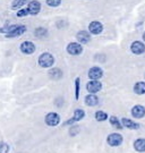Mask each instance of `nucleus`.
I'll list each match as a JSON object with an SVG mask.
<instances>
[{"label":"nucleus","instance_id":"nucleus-1","mask_svg":"<svg viewBox=\"0 0 145 153\" xmlns=\"http://www.w3.org/2000/svg\"><path fill=\"white\" fill-rule=\"evenodd\" d=\"M55 63V58L51 53L49 52H44L39 57V65L42 68H49Z\"/></svg>","mask_w":145,"mask_h":153},{"label":"nucleus","instance_id":"nucleus-2","mask_svg":"<svg viewBox=\"0 0 145 153\" xmlns=\"http://www.w3.org/2000/svg\"><path fill=\"white\" fill-rule=\"evenodd\" d=\"M67 52L71 56H78L83 52V47L81 43L77 42H71L67 45Z\"/></svg>","mask_w":145,"mask_h":153},{"label":"nucleus","instance_id":"nucleus-3","mask_svg":"<svg viewBox=\"0 0 145 153\" xmlns=\"http://www.w3.org/2000/svg\"><path fill=\"white\" fill-rule=\"evenodd\" d=\"M45 124L50 127H55L57 126L59 122H60V116L56 112H49L47 116H45V119H44Z\"/></svg>","mask_w":145,"mask_h":153},{"label":"nucleus","instance_id":"nucleus-4","mask_svg":"<svg viewBox=\"0 0 145 153\" xmlns=\"http://www.w3.org/2000/svg\"><path fill=\"white\" fill-rule=\"evenodd\" d=\"M107 142L110 146H119L122 143V136L120 134H117V133L110 134L107 137Z\"/></svg>","mask_w":145,"mask_h":153},{"label":"nucleus","instance_id":"nucleus-5","mask_svg":"<svg viewBox=\"0 0 145 153\" xmlns=\"http://www.w3.org/2000/svg\"><path fill=\"white\" fill-rule=\"evenodd\" d=\"M101 89H102V84L98 80H92V81H90L86 84V90L90 93H93V94L101 91Z\"/></svg>","mask_w":145,"mask_h":153},{"label":"nucleus","instance_id":"nucleus-6","mask_svg":"<svg viewBox=\"0 0 145 153\" xmlns=\"http://www.w3.org/2000/svg\"><path fill=\"white\" fill-rule=\"evenodd\" d=\"M85 117V112H84V110H82V109H77V110H75V112H74V117L71 118V119H69V120H67V122L63 124V126L66 125H74L76 122H80V120H82L83 118Z\"/></svg>","mask_w":145,"mask_h":153},{"label":"nucleus","instance_id":"nucleus-7","mask_svg":"<svg viewBox=\"0 0 145 153\" xmlns=\"http://www.w3.org/2000/svg\"><path fill=\"white\" fill-rule=\"evenodd\" d=\"M130 50L134 55H142L145 51V44L141 41H134L130 45Z\"/></svg>","mask_w":145,"mask_h":153},{"label":"nucleus","instance_id":"nucleus-8","mask_svg":"<svg viewBox=\"0 0 145 153\" xmlns=\"http://www.w3.org/2000/svg\"><path fill=\"white\" fill-rule=\"evenodd\" d=\"M21 51L24 55H32L35 51V45L31 41H25L21 44Z\"/></svg>","mask_w":145,"mask_h":153},{"label":"nucleus","instance_id":"nucleus-9","mask_svg":"<svg viewBox=\"0 0 145 153\" xmlns=\"http://www.w3.org/2000/svg\"><path fill=\"white\" fill-rule=\"evenodd\" d=\"M25 31H26V27L24 25H16L9 33L6 34V37H17V36H21Z\"/></svg>","mask_w":145,"mask_h":153},{"label":"nucleus","instance_id":"nucleus-10","mask_svg":"<svg viewBox=\"0 0 145 153\" xmlns=\"http://www.w3.org/2000/svg\"><path fill=\"white\" fill-rule=\"evenodd\" d=\"M103 76V70L100 67H92L88 70V78L91 80H100Z\"/></svg>","mask_w":145,"mask_h":153},{"label":"nucleus","instance_id":"nucleus-11","mask_svg":"<svg viewBox=\"0 0 145 153\" xmlns=\"http://www.w3.org/2000/svg\"><path fill=\"white\" fill-rule=\"evenodd\" d=\"M132 115L134 118H137V119H141L145 116V108L141 104H136L133 107L132 109Z\"/></svg>","mask_w":145,"mask_h":153},{"label":"nucleus","instance_id":"nucleus-12","mask_svg":"<svg viewBox=\"0 0 145 153\" xmlns=\"http://www.w3.org/2000/svg\"><path fill=\"white\" fill-rule=\"evenodd\" d=\"M88 30H90V33H91V34L96 35V34H100V33L103 31V25H102L100 22L94 21V22H91V23H90Z\"/></svg>","mask_w":145,"mask_h":153},{"label":"nucleus","instance_id":"nucleus-13","mask_svg":"<svg viewBox=\"0 0 145 153\" xmlns=\"http://www.w3.org/2000/svg\"><path fill=\"white\" fill-rule=\"evenodd\" d=\"M27 10H29V15H37L41 10V3L40 1H36V0H33L29 3V7H27Z\"/></svg>","mask_w":145,"mask_h":153},{"label":"nucleus","instance_id":"nucleus-14","mask_svg":"<svg viewBox=\"0 0 145 153\" xmlns=\"http://www.w3.org/2000/svg\"><path fill=\"white\" fill-rule=\"evenodd\" d=\"M76 39H77V41H78L80 43L85 44L87 42H90L91 35H90V33L86 32V31H80V32L76 34Z\"/></svg>","mask_w":145,"mask_h":153},{"label":"nucleus","instance_id":"nucleus-15","mask_svg":"<svg viewBox=\"0 0 145 153\" xmlns=\"http://www.w3.org/2000/svg\"><path fill=\"white\" fill-rule=\"evenodd\" d=\"M85 104L88 107H95L99 104V98L93 94V93H90L88 95L85 96Z\"/></svg>","mask_w":145,"mask_h":153},{"label":"nucleus","instance_id":"nucleus-16","mask_svg":"<svg viewBox=\"0 0 145 153\" xmlns=\"http://www.w3.org/2000/svg\"><path fill=\"white\" fill-rule=\"evenodd\" d=\"M121 122H122L124 127H126L128 129H138L140 128V125L138 124H136V122L130 120V119H127V118H122Z\"/></svg>","mask_w":145,"mask_h":153},{"label":"nucleus","instance_id":"nucleus-17","mask_svg":"<svg viewBox=\"0 0 145 153\" xmlns=\"http://www.w3.org/2000/svg\"><path fill=\"white\" fill-rule=\"evenodd\" d=\"M134 149L137 152H145V138H138L134 142Z\"/></svg>","mask_w":145,"mask_h":153},{"label":"nucleus","instance_id":"nucleus-18","mask_svg":"<svg viewBox=\"0 0 145 153\" xmlns=\"http://www.w3.org/2000/svg\"><path fill=\"white\" fill-rule=\"evenodd\" d=\"M49 76L51 80H56L58 81L62 77V71L59 69V68H52L49 70Z\"/></svg>","mask_w":145,"mask_h":153},{"label":"nucleus","instance_id":"nucleus-19","mask_svg":"<svg viewBox=\"0 0 145 153\" xmlns=\"http://www.w3.org/2000/svg\"><path fill=\"white\" fill-rule=\"evenodd\" d=\"M134 92L138 95H142L145 94V83L144 82H137L135 85H134Z\"/></svg>","mask_w":145,"mask_h":153},{"label":"nucleus","instance_id":"nucleus-20","mask_svg":"<svg viewBox=\"0 0 145 153\" xmlns=\"http://www.w3.org/2000/svg\"><path fill=\"white\" fill-rule=\"evenodd\" d=\"M27 2H29V0H14L13 3H11V9H13V10L19 9V8H22L24 5H26Z\"/></svg>","mask_w":145,"mask_h":153},{"label":"nucleus","instance_id":"nucleus-21","mask_svg":"<svg viewBox=\"0 0 145 153\" xmlns=\"http://www.w3.org/2000/svg\"><path fill=\"white\" fill-rule=\"evenodd\" d=\"M110 124H111L115 128H117V129H122V127H124L122 122H119V119H118L117 117H115V116H111V117H110Z\"/></svg>","mask_w":145,"mask_h":153},{"label":"nucleus","instance_id":"nucleus-22","mask_svg":"<svg viewBox=\"0 0 145 153\" xmlns=\"http://www.w3.org/2000/svg\"><path fill=\"white\" fill-rule=\"evenodd\" d=\"M95 119H96L98 122H104V120L108 119V115H107L104 111L99 110V111L95 112Z\"/></svg>","mask_w":145,"mask_h":153},{"label":"nucleus","instance_id":"nucleus-23","mask_svg":"<svg viewBox=\"0 0 145 153\" xmlns=\"http://www.w3.org/2000/svg\"><path fill=\"white\" fill-rule=\"evenodd\" d=\"M34 34H35L36 37H44V36H47L48 31L45 30L44 27H39V29H36L34 31Z\"/></svg>","mask_w":145,"mask_h":153},{"label":"nucleus","instance_id":"nucleus-24","mask_svg":"<svg viewBox=\"0 0 145 153\" xmlns=\"http://www.w3.org/2000/svg\"><path fill=\"white\" fill-rule=\"evenodd\" d=\"M80 132H81L80 126L74 125V126H71V127H70V129H69V135H70V136H76Z\"/></svg>","mask_w":145,"mask_h":153},{"label":"nucleus","instance_id":"nucleus-25","mask_svg":"<svg viewBox=\"0 0 145 153\" xmlns=\"http://www.w3.org/2000/svg\"><path fill=\"white\" fill-rule=\"evenodd\" d=\"M80 77H77L76 80H75V99L76 100H78V98H80Z\"/></svg>","mask_w":145,"mask_h":153},{"label":"nucleus","instance_id":"nucleus-26","mask_svg":"<svg viewBox=\"0 0 145 153\" xmlns=\"http://www.w3.org/2000/svg\"><path fill=\"white\" fill-rule=\"evenodd\" d=\"M9 149L10 148L6 142H0V153H8Z\"/></svg>","mask_w":145,"mask_h":153},{"label":"nucleus","instance_id":"nucleus-27","mask_svg":"<svg viewBox=\"0 0 145 153\" xmlns=\"http://www.w3.org/2000/svg\"><path fill=\"white\" fill-rule=\"evenodd\" d=\"M61 3V0H47V5H49L50 7H58Z\"/></svg>","mask_w":145,"mask_h":153},{"label":"nucleus","instance_id":"nucleus-28","mask_svg":"<svg viewBox=\"0 0 145 153\" xmlns=\"http://www.w3.org/2000/svg\"><path fill=\"white\" fill-rule=\"evenodd\" d=\"M15 26H16V25H11V26H6V27H1V29H0V33H6V34H7V33H9L10 31L13 30V29H14Z\"/></svg>","mask_w":145,"mask_h":153},{"label":"nucleus","instance_id":"nucleus-29","mask_svg":"<svg viewBox=\"0 0 145 153\" xmlns=\"http://www.w3.org/2000/svg\"><path fill=\"white\" fill-rule=\"evenodd\" d=\"M25 15H29V10L27 9H21L19 11H17V16L18 17H23Z\"/></svg>","mask_w":145,"mask_h":153},{"label":"nucleus","instance_id":"nucleus-30","mask_svg":"<svg viewBox=\"0 0 145 153\" xmlns=\"http://www.w3.org/2000/svg\"><path fill=\"white\" fill-rule=\"evenodd\" d=\"M56 103L58 104V107H61V104H62V99H61V98H59L58 100H56Z\"/></svg>","mask_w":145,"mask_h":153},{"label":"nucleus","instance_id":"nucleus-31","mask_svg":"<svg viewBox=\"0 0 145 153\" xmlns=\"http://www.w3.org/2000/svg\"><path fill=\"white\" fill-rule=\"evenodd\" d=\"M143 40H144V42H145V32L143 33Z\"/></svg>","mask_w":145,"mask_h":153}]
</instances>
